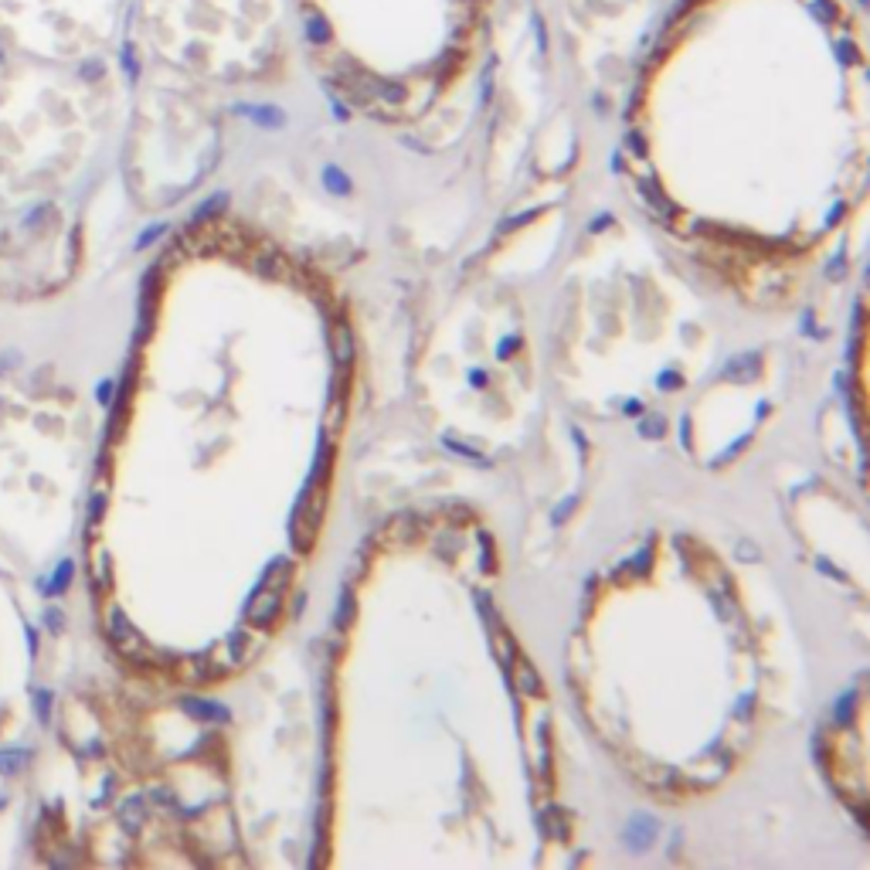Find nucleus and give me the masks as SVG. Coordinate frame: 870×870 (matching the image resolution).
Returning a JSON list of instances; mask_svg holds the SVG:
<instances>
[{"mask_svg": "<svg viewBox=\"0 0 870 870\" xmlns=\"http://www.w3.org/2000/svg\"><path fill=\"white\" fill-rule=\"evenodd\" d=\"M106 633H109V643L116 646V650L123 652V656H129V660H136V663H150L154 656H150V650H146V643H143V636L133 629V622L126 619V612L119 606L109 608L106 616Z\"/></svg>", "mask_w": 870, "mask_h": 870, "instance_id": "obj_1", "label": "nucleus"}, {"mask_svg": "<svg viewBox=\"0 0 870 870\" xmlns=\"http://www.w3.org/2000/svg\"><path fill=\"white\" fill-rule=\"evenodd\" d=\"M282 585H272V581H259V589H255V595L249 598V606H245V619L252 622V625H259V629H269L272 622H276V616H279L282 608Z\"/></svg>", "mask_w": 870, "mask_h": 870, "instance_id": "obj_2", "label": "nucleus"}, {"mask_svg": "<svg viewBox=\"0 0 870 870\" xmlns=\"http://www.w3.org/2000/svg\"><path fill=\"white\" fill-rule=\"evenodd\" d=\"M72 578H75V561L65 558L58 561V568L51 571V578H38V589L45 591V598H55V595H65V591L72 589Z\"/></svg>", "mask_w": 870, "mask_h": 870, "instance_id": "obj_3", "label": "nucleus"}, {"mask_svg": "<svg viewBox=\"0 0 870 870\" xmlns=\"http://www.w3.org/2000/svg\"><path fill=\"white\" fill-rule=\"evenodd\" d=\"M330 347H333V360L337 367H350V358H354V340H350V326L333 323L330 326Z\"/></svg>", "mask_w": 870, "mask_h": 870, "instance_id": "obj_4", "label": "nucleus"}, {"mask_svg": "<svg viewBox=\"0 0 870 870\" xmlns=\"http://www.w3.org/2000/svg\"><path fill=\"white\" fill-rule=\"evenodd\" d=\"M513 667H517V680H520V690H524V694H530V697H544V684H541V677H537V670L530 667L524 656H520V660H517Z\"/></svg>", "mask_w": 870, "mask_h": 870, "instance_id": "obj_5", "label": "nucleus"}, {"mask_svg": "<svg viewBox=\"0 0 870 870\" xmlns=\"http://www.w3.org/2000/svg\"><path fill=\"white\" fill-rule=\"evenodd\" d=\"M143 816H146V809H143L140 795H129L123 806H119V823H123L129 833H136V829L143 826Z\"/></svg>", "mask_w": 870, "mask_h": 870, "instance_id": "obj_6", "label": "nucleus"}, {"mask_svg": "<svg viewBox=\"0 0 870 870\" xmlns=\"http://www.w3.org/2000/svg\"><path fill=\"white\" fill-rule=\"evenodd\" d=\"M28 758H31V748H0V775L4 778L17 775Z\"/></svg>", "mask_w": 870, "mask_h": 870, "instance_id": "obj_7", "label": "nucleus"}, {"mask_svg": "<svg viewBox=\"0 0 870 870\" xmlns=\"http://www.w3.org/2000/svg\"><path fill=\"white\" fill-rule=\"evenodd\" d=\"M652 837H656V826H652V820H646V816L633 820V826L625 829V839H633L636 850H646V843H650Z\"/></svg>", "mask_w": 870, "mask_h": 870, "instance_id": "obj_8", "label": "nucleus"}, {"mask_svg": "<svg viewBox=\"0 0 870 870\" xmlns=\"http://www.w3.org/2000/svg\"><path fill=\"white\" fill-rule=\"evenodd\" d=\"M184 707L194 717H201V721H225V717H228L218 704H211V700H184Z\"/></svg>", "mask_w": 870, "mask_h": 870, "instance_id": "obj_9", "label": "nucleus"}, {"mask_svg": "<svg viewBox=\"0 0 870 870\" xmlns=\"http://www.w3.org/2000/svg\"><path fill=\"white\" fill-rule=\"evenodd\" d=\"M34 714H38V721L41 724H48L51 721V704H55V694L48 690V687H34Z\"/></svg>", "mask_w": 870, "mask_h": 870, "instance_id": "obj_10", "label": "nucleus"}, {"mask_svg": "<svg viewBox=\"0 0 870 870\" xmlns=\"http://www.w3.org/2000/svg\"><path fill=\"white\" fill-rule=\"evenodd\" d=\"M340 421H343V394H330V412H326V419H323V429L333 435L340 429Z\"/></svg>", "mask_w": 870, "mask_h": 870, "instance_id": "obj_11", "label": "nucleus"}, {"mask_svg": "<svg viewBox=\"0 0 870 870\" xmlns=\"http://www.w3.org/2000/svg\"><path fill=\"white\" fill-rule=\"evenodd\" d=\"M350 622H354V595H350V589H343L340 608H337V629H347Z\"/></svg>", "mask_w": 870, "mask_h": 870, "instance_id": "obj_12", "label": "nucleus"}, {"mask_svg": "<svg viewBox=\"0 0 870 870\" xmlns=\"http://www.w3.org/2000/svg\"><path fill=\"white\" fill-rule=\"evenodd\" d=\"M41 619H45V625H48V629H51V633H62V629H65V612H62V608L48 606Z\"/></svg>", "mask_w": 870, "mask_h": 870, "instance_id": "obj_13", "label": "nucleus"}, {"mask_svg": "<svg viewBox=\"0 0 870 870\" xmlns=\"http://www.w3.org/2000/svg\"><path fill=\"white\" fill-rule=\"evenodd\" d=\"M112 394H116V385H112V381H99V388H95L99 404H112Z\"/></svg>", "mask_w": 870, "mask_h": 870, "instance_id": "obj_14", "label": "nucleus"}, {"mask_svg": "<svg viewBox=\"0 0 870 870\" xmlns=\"http://www.w3.org/2000/svg\"><path fill=\"white\" fill-rule=\"evenodd\" d=\"M102 507H106V497H102V493H95L92 503H89V520H92V524L102 517Z\"/></svg>", "mask_w": 870, "mask_h": 870, "instance_id": "obj_15", "label": "nucleus"}, {"mask_svg": "<svg viewBox=\"0 0 870 870\" xmlns=\"http://www.w3.org/2000/svg\"><path fill=\"white\" fill-rule=\"evenodd\" d=\"M24 639H28V652L38 656V633H34V625H24Z\"/></svg>", "mask_w": 870, "mask_h": 870, "instance_id": "obj_16", "label": "nucleus"}, {"mask_svg": "<svg viewBox=\"0 0 870 870\" xmlns=\"http://www.w3.org/2000/svg\"><path fill=\"white\" fill-rule=\"evenodd\" d=\"M751 704H755V694H748V697L741 700V707H738L734 714H738V717H751V714H755V707H751Z\"/></svg>", "mask_w": 870, "mask_h": 870, "instance_id": "obj_17", "label": "nucleus"}, {"mask_svg": "<svg viewBox=\"0 0 870 870\" xmlns=\"http://www.w3.org/2000/svg\"><path fill=\"white\" fill-rule=\"evenodd\" d=\"M643 432H656V435H660V432H663V419H652V415H650V419L643 421Z\"/></svg>", "mask_w": 870, "mask_h": 870, "instance_id": "obj_18", "label": "nucleus"}, {"mask_svg": "<svg viewBox=\"0 0 870 870\" xmlns=\"http://www.w3.org/2000/svg\"><path fill=\"white\" fill-rule=\"evenodd\" d=\"M571 507H575V497H568V500H564V503H561V507H558V513H554V520H558V524H561V520H564V513L571 510Z\"/></svg>", "mask_w": 870, "mask_h": 870, "instance_id": "obj_19", "label": "nucleus"}, {"mask_svg": "<svg viewBox=\"0 0 870 870\" xmlns=\"http://www.w3.org/2000/svg\"><path fill=\"white\" fill-rule=\"evenodd\" d=\"M513 347H517V337H507V340L500 343V358H510Z\"/></svg>", "mask_w": 870, "mask_h": 870, "instance_id": "obj_20", "label": "nucleus"}, {"mask_svg": "<svg viewBox=\"0 0 870 870\" xmlns=\"http://www.w3.org/2000/svg\"><path fill=\"white\" fill-rule=\"evenodd\" d=\"M473 385H476V388H483V385H486V381H483V371H473Z\"/></svg>", "mask_w": 870, "mask_h": 870, "instance_id": "obj_21", "label": "nucleus"}]
</instances>
